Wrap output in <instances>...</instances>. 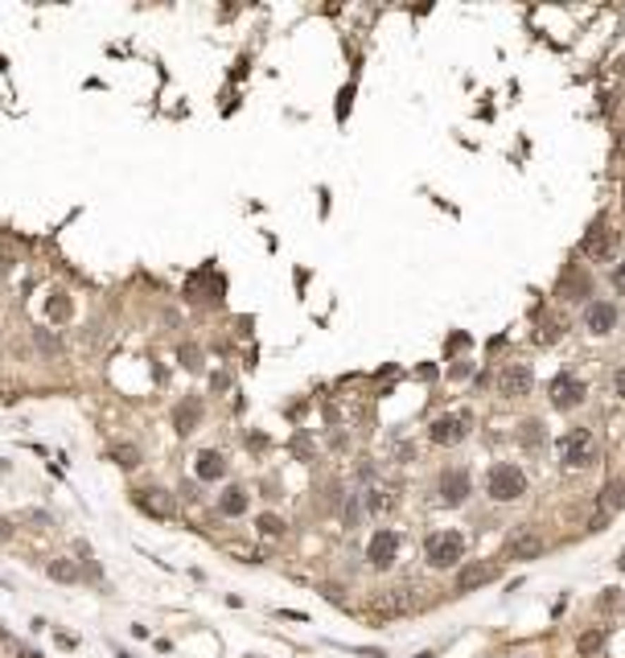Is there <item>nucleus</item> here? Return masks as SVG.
I'll list each match as a JSON object with an SVG mask.
<instances>
[{"instance_id":"nucleus-1","label":"nucleus","mask_w":625,"mask_h":658,"mask_svg":"<svg viewBox=\"0 0 625 658\" xmlns=\"http://www.w3.org/2000/svg\"><path fill=\"white\" fill-rule=\"evenodd\" d=\"M485 490L494 502H514V498H523L527 494V473L518 469V465H510V461H498L490 477H485Z\"/></svg>"},{"instance_id":"nucleus-2","label":"nucleus","mask_w":625,"mask_h":658,"mask_svg":"<svg viewBox=\"0 0 625 658\" xmlns=\"http://www.w3.org/2000/svg\"><path fill=\"white\" fill-rule=\"evenodd\" d=\"M559 457H564L568 469L593 465V461H597V441H593V432H588V428H572V432L559 441Z\"/></svg>"},{"instance_id":"nucleus-3","label":"nucleus","mask_w":625,"mask_h":658,"mask_svg":"<svg viewBox=\"0 0 625 658\" xmlns=\"http://www.w3.org/2000/svg\"><path fill=\"white\" fill-rule=\"evenodd\" d=\"M424 556H428L432 568H453V564H461V556H465V539H461L457 531H436V535H428V543H424Z\"/></svg>"},{"instance_id":"nucleus-4","label":"nucleus","mask_w":625,"mask_h":658,"mask_svg":"<svg viewBox=\"0 0 625 658\" xmlns=\"http://www.w3.org/2000/svg\"><path fill=\"white\" fill-rule=\"evenodd\" d=\"M530 387H535V375H530L527 362H510L502 375H498V391H502V395H510V400H523V395H530Z\"/></svg>"},{"instance_id":"nucleus-5","label":"nucleus","mask_w":625,"mask_h":658,"mask_svg":"<svg viewBox=\"0 0 625 658\" xmlns=\"http://www.w3.org/2000/svg\"><path fill=\"white\" fill-rule=\"evenodd\" d=\"M395 551H399V535L395 531H375V539L366 547V560H370V568H391Z\"/></svg>"},{"instance_id":"nucleus-6","label":"nucleus","mask_w":625,"mask_h":658,"mask_svg":"<svg viewBox=\"0 0 625 658\" xmlns=\"http://www.w3.org/2000/svg\"><path fill=\"white\" fill-rule=\"evenodd\" d=\"M547 551V543H543V535H535V531H518V535H510V543H506V556L510 560H539Z\"/></svg>"},{"instance_id":"nucleus-7","label":"nucleus","mask_w":625,"mask_h":658,"mask_svg":"<svg viewBox=\"0 0 625 658\" xmlns=\"http://www.w3.org/2000/svg\"><path fill=\"white\" fill-rule=\"evenodd\" d=\"M613 247H617V235H613L605 222H597V227L584 235V256L588 259H601L605 263V259H613Z\"/></svg>"},{"instance_id":"nucleus-8","label":"nucleus","mask_w":625,"mask_h":658,"mask_svg":"<svg viewBox=\"0 0 625 658\" xmlns=\"http://www.w3.org/2000/svg\"><path fill=\"white\" fill-rule=\"evenodd\" d=\"M490 580H498V564H481V560H473V564H465L457 572V592H473V588L490 585Z\"/></svg>"},{"instance_id":"nucleus-9","label":"nucleus","mask_w":625,"mask_h":658,"mask_svg":"<svg viewBox=\"0 0 625 658\" xmlns=\"http://www.w3.org/2000/svg\"><path fill=\"white\" fill-rule=\"evenodd\" d=\"M580 400H584V383H580V378L559 375V378L552 383V403L559 407V412H572Z\"/></svg>"},{"instance_id":"nucleus-10","label":"nucleus","mask_w":625,"mask_h":658,"mask_svg":"<svg viewBox=\"0 0 625 658\" xmlns=\"http://www.w3.org/2000/svg\"><path fill=\"white\" fill-rule=\"evenodd\" d=\"M613 325H617V309L609 301H588L584 305V329L588 333H609Z\"/></svg>"},{"instance_id":"nucleus-11","label":"nucleus","mask_w":625,"mask_h":658,"mask_svg":"<svg viewBox=\"0 0 625 658\" xmlns=\"http://www.w3.org/2000/svg\"><path fill=\"white\" fill-rule=\"evenodd\" d=\"M465 432H469V416H440L432 424L436 445H457V441H465Z\"/></svg>"},{"instance_id":"nucleus-12","label":"nucleus","mask_w":625,"mask_h":658,"mask_svg":"<svg viewBox=\"0 0 625 658\" xmlns=\"http://www.w3.org/2000/svg\"><path fill=\"white\" fill-rule=\"evenodd\" d=\"M132 498H136V506H140L145 515H152V518H169L173 515V498H169V490H157V486H152V490H136Z\"/></svg>"},{"instance_id":"nucleus-13","label":"nucleus","mask_w":625,"mask_h":658,"mask_svg":"<svg viewBox=\"0 0 625 658\" xmlns=\"http://www.w3.org/2000/svg\"><path fill=\"white\" fill-rule=\"evenodd\" d=\"M440 498H444L449 506H461V502L469 498V473L465 469H444V477H440Z\"/></svg>"},{"instance_id":"nucleus-14","label":"nucleus","mask_w":625,"mask_h":658,"mask_svg":"<svg viewBox=\"0 0 625 658\" xmlns=\"http://www.w3.org/2000/svg\"><path fill=\"white\" fill-rule=\"evenodd\" d=\"M555 292H559V297H568V301H580V297H588V292H593V280H588V272H580V268H568Z\"/></svg>"},{"instance_id":"nucleus-15","label":"nucleus","mask_w":625,"mask_h":658,"mask_svg":"<svg viewBox=\"0 0 625 658\" xmlns=\"http://www.w3.org/2000/svg\"><path fill=\"white\" fill-rule=\"evenodd\" d=\"M193 473H198L202 481H218V477L226 473V461L218 457L214 448H206V453H198V465H193Z\"/></svg>"},{"instance_id":"nucleus-16","label":"nucleus","mask_w":625,"mask_h":658,"mask_svg":"<svg viewBox=\"0 0 625 658\" xmlns=\"http://www.w3.org/2000/svg\"><path fill=\"white\" fill-rule=\"evenodd\" d=\"M218 510L226 518H239L243 510H247V494L239 490V486H231V490H222V498H218Z\"/></svg>"},{"instance_id":"nucleus-17","label":"nucleus","mask_w":625,"mask_h":658,"mask_svg":"<svg viewBox=\"0 0 625 658\" xmlns=\"http://www.w3.org/2000/svg\"><path fill=\"white\" fill-rule=\"evenodd\" d=\"M198 420H202V403L198 400H186L181 407H177V432L186 436V432H193L198 428Z\"/></svg>"},{"instance_id":"nucleus-18","label":"nucleus","mask_w":625,"mask_h":658,"mask_svg":"<svg viewBox=\"0 0 625 658\" xmlns=\"http://www.w3.org/2000/svg\"><path fill=\"white\" fill-rule=\"evenodd\" d=\"M49 580H58V585H74L78 580V564L74 560H49Z\"/></svg>"},{"instance_id":"nucleus-19","label":"nucleus","mask_w":625,"mask_h":658,"mask_svg":"<svg viewBox=\"0 0 625 658\" xmlns=\"http://www.w3.org/2000/svg\"><path fill=\"white\" fill-rule=\"evenodd\" d=\"M605 510H625V477L605 486Z\"/></svg>"},{"instance_id":"nucleus-20","label":"nucleus","mask_w":625,"mask_h":658,"mask_svg":"<svg viewBox=\"0 0 625 658\" xmlns=\"http://www.w3.org/2000/svg\"><path fill=\"white\" fill-rule=\"evenodd\" d=\"M111 457L120 461L123 469H136V465H140V448H136V445H116V448H111Z\"/></svg>"},{"instance_id":"nucleus-21","label":"nucleus","mask_w":625,"mask_h":658,"mask_svg":"<svg viewBox=\"0 0 625 658\" xmlns=\"http://www.w3.org/2000/svg\"><path fill=\"white\" fill-rule=\"evenodd\" d=\"M539 441H543V428H539V420H527V424H523V445L539 448Z\"/></svg>"},{"instance_id":"nucleus-22","label":"nucleus","mask_w":625,"mask_h":658,"mask_svg":"<svg viewBox=\"0 0 625 658\" xmlns=\"http://www.w3.org/2000/svg\"><path fill=\"white\" fill-rule=\"evenodd\" d=\"M601 646H605V634H601V630H593V634L580 638V654H597Z\"/></svg>"},{"instance_id":"nucleus-23","label":"nucleus","mask_w":625,"mask_h":658,"mask_svg":"<svg viewBox=\"0 0 625 658\" xmlns=\"http://www.w3.org/2000/svg\"><path fill=\"white\" fill-rule=\"evenodd\" d=\"M46 309H49V317H54V321H66V317H71V301H66V297H54Z\"/></svg>"},{"instance_id":"nucleus-24","label":"nucleus","mask_w":625,"mask_h":658,"mask_svg":"<svg viewBox=\"0 0 625 658\" xmlns=\"http://www.w3.org/2000/svg\"><path fill=\"white\" fill-rule=\"evenodd\" d=\"M260 531H264V535H284V522H280L276 515H264L260 518Z\"/></svg>"},{"instance_id":"nucleus-25","label":"nucleus","mask_w":625,"mask_h":658,"mask_svg":"<svg viewBox=\"0 0 625 658\" xmlns=\"http://www.w3.org/2000/svg\"><path fill=\"white\" fill-rule=\"evenodd\" d=\"M181 358H186V366H190V371H198V366H202V362H198V350H193V346H186V350H181Z\"/></svg>"},{"instance_id":"nucleus-26","label":"nucleus","mask_w":625,"mask_h":658,"mask_svg":"<svg viewBox=\"0 0 625 658\" xmlns=\"http://www.w3.org/2000/svg\"><path fill=\"white\" fill-rule=\"evenodd\" d=\"M613 391H617V395L625 400V366L617 371V375H613Z\"/></svg>"},{"instance_id":"nucleus-27","label":"nucleus","mask_w":625,"mask_h":658,"mask_svg":"<svg viewBox=\"0 0 625 658\" xmlns=\"http://www.w3.org/2000/svg\"><path fill=\"white\" fill-rule=\"evenodd\" d=\"M37 346H42V350H58V342H54L49 333H37Z\"/></svg>"},{"instance_id":"nucleus-28","label":"nucleus","mask_w":625,"mask_h":658,"mask_svg":"<svg viewBox=\"0 0 625 658\" xmlns=\"http://www.w3.org/2000/svg\"><path fill=\"white\" fill-rule=\"evenodd\" d=\"M8 535H13V522H8V518H0V543L8 539Z\"/></svg>"},{"instance_id":"nucleus-29","label":"nucleus","mask_w":625,"mask_h":658,"mask_svg":"<svg viewBox=\"0 0 625 658\" xmlns=\"http://www.w3.org/2000/svg\"><path fill=\"white\" fill-rule=\"evenodd\" d=\"M613 284H617V288H625V263L617 268V272H613Z\"/></svg>"},{"instance_id":"nucleus-30","label":"nucleus","mask_w":625,"mask_h":658,"mask_svg":"<svg viewBox=\"0 0 625 658\" xmlns=\"http://www.w3.org/2000/svg\"><path fill=\"white\" fill-rule=\"evenodd\" d=\"M8 263H13V256H8V251L0 247V272H8Z\"/></svg>"},{"instance_id":"nucleus-31","label":"nucleus","mask_w":625,"mask_h":658,"mask_svg":"<svg viewBox=\"0 0 625 658\" xmlns=\"http://www.w3.org/2000/svg\"><path fill=\"white\" fill-rule=\"evenodd\" d=\"M415 658H432V654H415Z\"/></svg>"}]
</instances>
